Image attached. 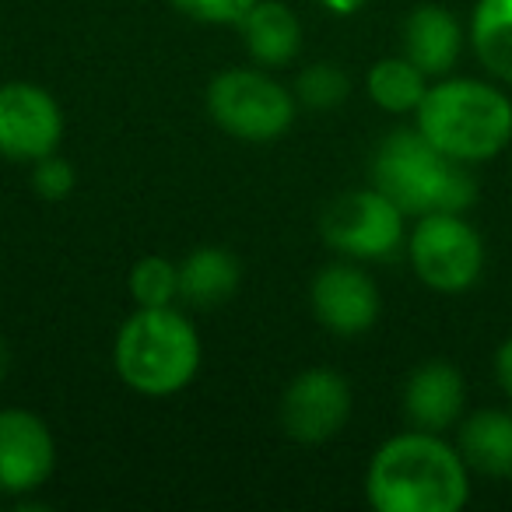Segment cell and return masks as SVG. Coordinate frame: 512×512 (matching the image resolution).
<instances>
[{
  "label": "cell",
  "mask_w": 512,
  "mask_h": 512,
  "mask_svg": "<svg viewBox=\"0 0 512 512\" xmlns=\"http://www.w3.org/2000/svg\"><path fill=\"white\" fill-rule=\"evenodd\" d=\"M365 498L376 512H460L470 502V467L442 432L411 428L372 453Z\"/></svg>",
  "instance_id": "6da1fadb"
},
{
  "label": "cell",
  "mask_w": 512,
  "mask_h": 512,
  "mask_svg": "<svg viewBox=\"0 0 512 512\" xmlns=\"http://www.w3.org/2000/svg\"><path fill=\"white\" fill-rule=\"evenodd\" d=\"M414 127L453 162L481 165L512 144V99L481 78H435Z\"/></svg>",
  "instance_id": "7a4b0ae2"
},
{
  "label": "cell",
  "mask_w": 512,
  "mask_h": 512,
  "mask_svg": "<svg viewBox=\"0 0 512 512\" xmlns=\"http://www.w3.org/2000/svg\"><path fill=\"white\" fill-rule=\"evenodd\" d=\"M372 186L383 190L407 218L421 214H467L477 200V183L463 162L432 148L418 127H400L379 141L372 155Z\"/></svg>",
  "instance_id": "3957f363"
},
{
  "label": "cell",
  "mask_w": 512,
  "mask_h": 512,
  "mask_svg": "<svg viewBox=\"0 0 512 512\" xmlns=\"http://www.w3.org/2000/svg\"><path fill=\"white\" fill-rule=\"evenodd\" d=\"M200 355L197 327L176 306H137L113 344L116 372L141 397H172L186 390L200 372Z\"/></svg>",
  "instance_id": "277c9868"
},
{
  "label": "cell",
  "mask_w": 512,
  "mask_h": 512,
  "mask_svg": "<svg viewBox=\"0 0 512 512\" xmlns=\"http://www.w3.org/2000/svg\"><path fill=\"white\" fill-rule=\"evenodd\" d=\"M207 113L225 134L249 144H267L292 130L299 99L278 78H271L267 67H232L214 74L207 85Z\"/></svg>",
  "instance_id": "5b68a950"
},
{
  "label": "cell",
  "mask_w": 512,
  "mask_h": 512,
  "mask_svg": "<svg viewBox=\"0 0 512 512\" xmlns=\"http://www.w3.org/2000/svg\"><path fill=\"white\" fill-rule=\"evenodd\" d=\"M404 246L414 278L439 295L470 292L484 274V239L463 214H421Z\"/></svg>",
  "instance_id": "8992f818"
},
{
  "label": "cell",
  "mask_w": 512,
  "mask_h": 512,
  "mask_svg": "<svg viewBox=\"0 0 512 512\" xmlns=\"http://www.w3.org/2000/svg\"><path fill=\"white\" fill-rule=\"evenodd\" d=\"M323 242L348 260H390L407 242V214L376 186L351 190L323 211Z\"/></svg>",
  "instance_id": "52a82bcc"
},
{
  "label": "cell",
  "mask_w": 512,
  "mask_h": 512,
  "mask_svg": "<svg viewBox=\"0 0 512 512\" xmlns=\"http://www.w3.org/2000/svg\"><path fill=\"white\" fill-rule=\"evenodd\" d=\"M278 418L288 439L320 446L341 435L351 418V386L337 369H306L285 386Z\"/></svg>",
  "instance_id": "ba28073f"
},
{
  "label": "cell",
  "mask_w": 512,
  "mask_h": 512,
  "mask_svg": "<svg viewBox=\"0 0 512 512\" xmlns=\"http://www.w3.org/2000/svg\"><path fill=\"white\" fill-rule=\"evenodd\" d=\"M64 137L60 102L32 81L0 85V155L11 162H39L53 155Z\"/></svg>",
  "instance_id": "9c48e42d"
},
{
  "label": "cell",
  "mask_w": 512,
  "mask_h": 512,
  "mask_svg": "<svg viewBox=\"0 0 512 512\" xmlns=\"http://www.w3.org/2000/svg\"><path fill=\"white\" fill-rule=\"evenodd\" d=\"M57 470L53 428L25 407H0V495L39 491Z\"/></svg>",
  "instance_id": "30bf717a"
},
{
  "label": "cell",
  "mask_w": 512,
  "mask_h": 512,
  "mask_svg": "<svg viewBox=\"0 0 512 512\" xmlns=\"http://www.w3.org/2000/svg\"><path fill=\"white\" fill-rule=\"evenodd\" d=\"M309 302L313 313L330 334L341 337H358L365 330L376 327L379 313H383V299L379 288L372 281L369 271H362L358 264H351L348 256L327 264L313 278L309 288Z\"/></svg>",
  "instance_id": "8fae6325"
},
{
  "label": "cell",
  "mask_w": 512,
  "mask_h": 512,
  "mask_svg": "<svg viewBox=\"0 0 512 512\" xmlns=\"http://www.w3.org/2000/svg\"><path fill=\"white\" fill-rule=\"evenodd\" d=\"M463 407H467V383H463V372L453 362L432 358L407 376L404 414L411 428L446 432V428L463 421Z\"/></svg>",
  "instance_id": "7c38bea8"
},
{
  "label": "cell",
  "mask_w": 512,
  "mask_h": 512,
  "mask_svg": "<svg viewBox=\"0 0 512 512\" xmlns=\"http://www.w3.org/2000/svg\"><path fill=\"white\" fill-rule=\"evenodd\" d=\"M400 43H404V57L414 67H421L428 78H446L456 67V60H460L467 32H463L460 18L449 8H442V4H418L404 18Z\"/></svg>",
  "instance_id": "4fadbf2b"
},
{
  "label": "cell",
  "mask_w": 512,
  "mask_h": 512,
  "mask_svg": "<svg viewBox=\"0 0 512 512\" xmlns=\"http://www.w3.org/2000/svg\"><path fill=\"white\" fill-rule=\"evenodd\" d=\"M246 53L267 71H278L299 60L302 22L285 0H256L239 22Z\"/></svg>",
  "instance_id": "5bb4252c"
},
{
  "label": "cell",
  "mask_w": 512,
  "mask_h": 512,
  "mask_svg": "<svg viewBox=\"0 0 512 512\" xmlns=\"http://www.w3.org/2000/svg\"><path fill=\"white\" fill-rule=\"evenodd\" d=\"M456 449L467 460L470 474L512 481V411L484 407L460 421Z\"/></svg>",
  "instance_id": "9a60e30c"
},
{
  "label": "cell",
  "mask_w": 512,
  "mask_h": 512,
  "mask_svg": "<svg viewBox=\"0 0 512 512\" xmlns=\"http://www.w3.org/2000/svg\"><path fill=\"white\" fill-rule=\"evenodd\" d=\"M242 285V264L232 249L200 246L179 264V299L186 306L211 309L228 302Z\"/></svg>",
  "instance_id": "2e32d148"
},
{
  "label": "cell",
  "mask_w": 512,
  "mask_h": 512,
  "mask_svg": "<svg viewBox=\"0 0 512 512\" xmlns=\"http://www.w3.org/2000/svg\"><path fill=\"white\" fill-rule=\"evenodd\" d=\"M467 39L488 78L512 85V0H477Z\"/></svg>",
  "instance_id": "e0dca14e"
},
{
  "label": "cell",
  "mask_w": 512,
  "mask_h": 512,
  "mask_svg": "<svg viewBox=\"0 0 512 512\" xmlns=\"http://www.w3.org/2000/svg\"><path fill=\"white\" fill-rule=\"evenodd\" d=\"M428 81L432 78L400 53V57H383L369 67V74H365V92H369V99L376 102L383 113L407 116V113H418L421 99H425V92H428Z\"/></svg>",
  "instance_id": "ac0fdd59"
},
{
  "label": "cell",
  "mask_w": 512,
  "mask_h": 512,
  "mask_svg": "<svg viewBox=\"0 0 512 512\" xmlns=\"http://www.w3.org/2000/svg\"><path fill=\"white\" fill-rule=\"evenodd\" d=\"M130 299L141 309L155 306H172L179 299V264L165 260V256H141L134 267H130Z\"/></svg>",
  "instance_id": "d6986e66"
},
{
  "label": "cell",
  "mask_w": 512,
  "mask_h": 512,
  "mask_svg": "<svg viewBox=\"0 0 512 512\" xmlns=\"http://www.w3.org/2000/svg\"><path fill=\"white\" fill-rule=\"evenodd\" d=\"M348 95H351L348 74L337 64H330V60L302 67L299 78H295V99L309 109H337Z\"/></svg>",
  "instance_id": "ffe728a7"
},
{
  "label": "cell",
  "mask_w": 512,
  "mask_h": 512,
  "mask_svg": "<svg viewBox=\"0 0 512 512\" xmlns=\"http://www.w3.org/2000/svg\"><path fill=\"white\" fill-rule=\"evenodd\" d=\"M32 186H36V193L43 200L57 204V200H67L74 193L78 172H74V165L67 162V158H60L57 151H53V155L32 162Z\"/></svg>",
  "instance_id": "44dd1931"
},
{
  "label": "cell",
  "mask_w": 512,
  "mask_h": 512,
  "mask_svg": "<svg viewBox=\"0 0 512 512\" xmlns=\"http://www.w3.org/2000/svg\"><path fill=\"white\" fill-rule=\"evenodd\" d=\"M256 0H172L179 15L204 25H239Z\"/></svg>",
  "instance_id": "7402d4cb"
},
{
  "label": "cell",
  "mask_w": 512,
  "mask_h": 512,
  "mask_svg": "<svg viewBox=\"0 0 512 512\" xmlns=\"http://www.w3.org/2000/svg\"><path fill=\"white\" fill-rule=\"evenodd\" d=\"M495 379H498V386H502L505 397L512 400V334L505 337L495 351Z\"/></svg>",
  "instance_id": "603a6c76"
},
{
  "label": "cell",
  "mask_w": 512,
  "mask_h": 512,
  "mask_svg": "<svg viewBox=\"0 0 512 512\" xmlns=\"http://www.w3.org/2000/svg\"><path fill=\"white\" fill-rule=\"evenodd\" d=\"M323 8L330 11V15H341V18H348V15H358V11L369 4V0H320Z\"/></svg>",
  "instance_id": "cb8c5ba5"
},
{
  "label": "cell",
  "mask_w": 512,
  "mask_h": 512,
  "mask_svg": "<svg viewBox=\"0 0 512 512\" xmlns=\"http://www.w3.org/2000/svg\"><path fill=\"white\" fill-rule=\"evenodd\" d=\"M8 372H11V351H8V344L0 341V386H4V379H8Z\"/></svg>",
  "instance_id": "d4e9b609"
}]
</instances>
